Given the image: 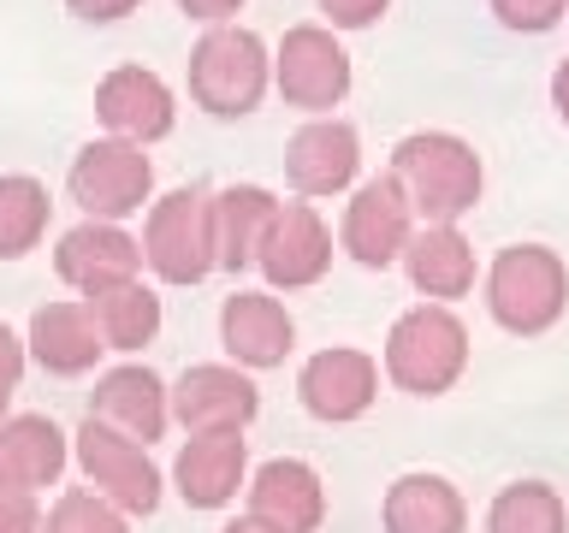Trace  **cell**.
Here are the masks:
<instances>
[{
  "label": "cell",
  "mask_w": 569,
  "mask_h": 533,
  "mask_svg": "<svg viewBox=\"0 0 569 533\" xmlns=\"http://www.w3.org/2000/svg\"><path fill=\"white\" fill-rule=\"evenodd\" d=\"M551 107H558V119L569 124V60L551 71Z\"/></svg>",
  "instance_id": "35"
},
{
  "label": "cell",
  "mask_w": 569,
  "mask_h": 533,
  "mask_svg": "<svg viewBox=\"0 0 569 533\" xmlns=\"http://www.w3.org/2000/svg\"><path fill=\"white\" fill-rule=\"evenodd\" d=\"M83 309H89V320H96L101 350H124V355H131V350H142V344H154V332H160V296H154L142 279H124V284H107V291H89Z\"/></svg>",
  "instance_id": "25"
},
{
  "label": "cell",
  "mask_w": 569,
  "mask_h": 533,
  "mask_svg": "<svg viewBox=\"0 0 569 533\" xmlns=\"http://www.w3.org/2000/svg\"><path fill=\"white\" fill-rule=\"evenodd\" d=\"M267 83H273V53L256 30L243 24H213L190 48V101L213 119H243L256 113Z\"/></svg>",
  "instance_id": "4"
},
{
  "label": "cell",
  "mask_w": 569,
  "mask_h": 533,
  "mask_svg": "<svg viewBox=\"0 0 569 533\" xmlns=\"http://www.w3.org/2000/svg\"><path fill=\"white\" fill-rule=\"evenodd\" d=\"M220 533H267V527H261V522H249V515H238V522H226Z\"/></svg>",
  "instance_id": "36"
},
{
  "label": "cell",
  "mask_w": 569,
  "mask_h": 533,
  "mask_svg": "<svg viewBox=\"0 0 569 533\" xmlns=\"http://www.w3.org/2000/svg\"><path fill=\"white\" fill-rule=\"evenodd\" d=\"M142 0H66L71 18H83V24H119V18H131Z\"/></svg>",
  "instance_id": "33"
},
{
  "label": "cell",
  "mask_w": 569,
  "mask_h": 533,
  "mask_svg": "<svg viewBox=\"0 0 569 533\" xmlns=\"http://www.w3.org/2000/svg\"><path fill=\"white\" fill-rule=\"evenodd\" d=\"M386 533H469V504L445 474H398L380 504Z\"/></svg>",
  "instance_id": "23"
},
{
  "label": "cell",
  "mask_w": 569,
  "mask_h": 533,
  "mask_svg": "<svg viewBox=\"0 0 569 533\" xmlns=\"http://www.w3.org/2000/svg\"><path fill=\"white\" fill-rule=\"evenodd\" d=\"M167 415L184 433H243L261 415V391L231 362H196L178 373V385H167Z\"/></svg>",
  "instance_id": "9"
},
{
  "label": "cell",
  "mask_w": 569,
  "mask_h": 533,
  "mask_svg": "<svg viewBox=\"0 0 569 533\" xmlns=\"http://www.w3.org/2000/svg\"><path fill=\"white\" fill-rule=\"evenodd\" d=\"M238 7H243V0H178V12L196 18V24H226Z\"/></svg>",
  "instance_id": "34"
},
{
  "label": "cell",
  "mask_w": 569,
  "mask_h": 533,
  "mask_svg": "<svg viewBox=\"0 0 569 533\" xmlns=\"http://www.w3.org/2000/svg\"><path fill=\"white\" fill-rule=\"evenodd\" d=\"M487 533H569V510L546 480H516L492 497Z\"/></svg>",
  "instance_id": "27"
},
{
  "label": "cell",
  "mask_w": 569,
  "mask_h": 533,
  "mask_svg": "<svg viewBox=\"0 0 569 533\" xmlns=\"http://www.w3.org/2000/svg\"><path fill=\"white\" fill-rule=\"evenodd\" d=\"M24 355L53 380H78L101 362V338H96V320H89L83 302H42L30 314V338H24Z\"/></svg>",
  "instance_id": "21"
},
{
  "label": "cell",
  "mask_w": 569,
  "mask_h": 533,
  "mask_svg": "<svg viewBox=\"0 0 569 533\" xmlns=\"http://www.w3.org/2000/svg\"><path fill=\"white\" fill-rule=\"evenodd\" d=\"M220 344L243 373L284 368V355L297 350V320L273 291H231L220 302Z\"/></svg>",
  "instance_id": "13"
},
{
  "label": "cell",
  "mask_w": 569,
  "mask_h": 533,
  "mask_svg": "<svg viewBox=\"0 0 569 533\" xmlns=\"http://www.w3.org/2000/svg\"><path fill=\"white\" fill-rule=\"evenodd\" d=\"M569 0H492V18L505 30H522V36H546L551 24H563Z\"/></svg>",
  "instance_id": "29"
},
{
  "label": "cell",
  "mask_w": 569,
  "mask_h": 533,
  "mask_svg": "<svg viewBox=\"0 0 569 533\" xmlns=\"http://www.w3.org/2000/svg\"><path fill=\"white\" fill-rule=\"evenodd\" d=\"M391 178L409 195V213H421L427 225H457L462 213L480 202V154L451 131H409L391 149Z\"/></svg>",
  "instance_id": "1"
},
{
  "label": "cell",
  "mask_w": 569,
  "mask_h": 533,
  "mask_svg": "<svg viewBox=\"0 0 569 533\" xmlns=\"http://www.w3.org/2000/svg\"><path fill=\"white\" fill-rule=\"evenodd\" d=\"M48 184L30 172H0V261H18L42 243L48 231Z\"/></svg>",
  "instance_id": "26"
},
{
  "label": "cell",
  "mask_w": 569,
  "mask_h": 533,
  "mask_svg": "<svg viewBox=\"0 0 569 533\" xmlns=\"http://www.w3.org/2000/svg\"><path fill=\"white\" fill-rule=\"evenodd\" d=\"M409 231H416V213H409V195L391 172L368 178L362 190L350 195L345 208V225H338V243H345V255L356 266H368V273H386L391 261L403 255Z\"/></svg>",
  "instance_id": "11"
},
{
  "label": "cell",
  "mask_w": 569,
  "mask_h": 533,
  "mask_svg": "<svg viewBox=\"0 0 569 533\" xmlns=\"http://www.w3.org/2000/svg\"><path fill=\"white\" fill-rule=\"evenodd\" d=\"M24 338H18L7 320H0V415H7V403H12V391H18V380H24Z\"/></svg>",
  "instance_id": "30"
},
{
  "label": "cell",
  "mask_w": 569,
  "mask_h": 533,
  "mask_svg": "<svg viewBox=\"0 0 569 533\" xmlns=\"http://www.w3.org/2000/svg\"><path fill=\"white\" fill-rule=\"evenodd\" d=\"M569 309V266L546 243H510L487 266V314L510 338H540Z\"/></svg>",
  "instance_id": "3"
},
{
  "label": "cell",
  "mask_w": 569,
  "mask_h": 533,
  "mask_svg": "<svg viewBox=\"0 0 569 533\" xmlns=\"http://www.w3.org/2000/svg\"><path fill=\"white\" fill-rule=\"evenodd\" d=\"M243 486H249V522H261L267 533H320V522H327V486L302 456L261 462Z\"/></svg>",
  "instance_id": "14"
},
{
  "label": "cell",
  "mask_w": 569,
  "mask_h": 533,
  "mask_svg": "<svg viewBox=\"0 0 569 533\" xmlns=\"http://www.w3.org/2000/svg\"><path fill=\"white\" fill-rule=\"evenodd\" d=\"M356 167H362V137H356L350 119H309L302 131L284 142V178H291L297 195H338L356 184Z\"/></svg>",
  "instance_id": "16"
},
{
  "label": "cell",
  "mask_w": 569,
  "mask_h": 533,
  "mask_svg": "<svg viewBox=\"0 0 569 533\" xmlns=\"http://www.w3.org/2000/svg\"><path fill=\"white\" fill-rule=\"evenodd\" d=\"M71 456H78L89 492L107 497L124 522H131V515H154L160 497H167V480H160L149 444L124 439L101 421H83L78 433H71Z\"/></svg>",
  "instance_id": "6"
},
{
  "label": "cell",
  "mask_w": 569,
  "mask_h": 533,
  "mask_svg": "<svg viewBox=\"0 0 569 533\" xmlns=\"http://www.w3.org/2000/svg\"><path fill=\"white\" fill-rule=\"evenodd\" d=\"M398 261L409 266V284H416L427 302H445V309H451L457 296L475 291V249H469V238H462L457 225L409 231V243H403Z\"/></svg>",
  "instance_id": "22"
},
{
  "label": "cell",
  "mask_w": 569,
  "mask_h": 533,
  "mask_svg": "<svg viewBox=\"0 0 569 533\" xmlns=\"http://www.w3.org/2000/svg\"><path fill=\"white\" fill-rule=\"evenodd\" d=\"M256 266L273 291H309L332 266V231L309 202H279L256 243Z\"/></svg>",
  "instance_id": "10"
},
{
  "label": "cell",
  "mask_w": 569,
  "mask_h": 533,
  "mask_svg": "<svg viewBox=\"0 0 569 533\" xmlns=\"http://www.w3.org/2000/svg\"><path fill=\"white\" fill-rule=\"evenodd\" d=\"M96 119H101L113 137L137 142V149H149V142L172 137L178 107H172V89L160 83L154 71H142V66H113V71H107V78L96 83Z\"/></svg>",
  "instance_id": "15"
},
{
  "label": "cell",
  "mask_w": 569,
  "mask_h": 533,
  "mask_svg": "<svg viewBox=\"0 0 569 533\" xmlns=\"http://www.w3.org/2000/svg\"><path fill=\"white\" fill-rule=\"evenodd\" d=\"M53 273H60L71 291H107V284H124L142 273V243L131 238L124 225H107V220H83L71 225L60 249H53Z\"/></svg>",
  "instance_id": "17"
},
{
  "label": "cell",
  "mask_w": 569,
  "mask_h": 533,
  "mask_svg": "<svg viewBox=\"0 0 569 533\" xmlns=\"http://www.w3.org/2000/svg\"><path fill=\"white\" fill-rule=\"evenodd\" d=\"M89 421L113 426V433L137 439V444H154L167 433V380L142 362H124V368H107L96 391H89Z\"/></svg>",
  "instance_id": "18"
},
{
  "label": "cell",
  "mask_w": 569,
  "mask_h": 533,
  "mask_svg": "<svg viewBox=\"0 0 569 533\" xmlns=\"http://www.w3.org/2000/svg\"><path fill=\"white\" fill-rule=\"evenodd\" d=\"M0 533H42L36 492H0Z\"/></svg>",
  "instance_id": "32"
},
{
  "label": "cell",
  "mask_w": 569,
  "mask_h": 533,
  "mask_svg": "<svg viewBox=\"0 0 569 533\" xmlns=\"http://www.w3.org/2000/svg\"><path fill=\"white\" fill-rule=\"evenodd\" d=\"M273 190L261 184H231L213 195V266H226V273H243V266H256V243L267 220H273Z\"/></svg>",
  "instance_id": "24"
},
{
  "label": "cell",
  "mask_w": 569,
  "mask_h": 533,
  "mask_svg": "<svg viewBox=\"0 0 569 533\" xmlns=\"http://www.w3.org/2000/svg\"><path fill=\"white\" fill-rule=\"evenodd\" d=\"M391 0H320V12L332 18V30H368V24H380Z\"/></svg>",
  "instance_id": "31"
},
{
  "label": "cell",
  "mask_w": 569,
  "mask_h": 533,
  "mask_svg": "<svg viewBox=\"0 0 569 533\" xmlns=\"http://www.w3.org/2000/svg\"><path fill=\"white\" fill-rule=\"evenodd\" d=\"M71 439L48 415H0V492H42L66 474Z\"/></svg>",
  "instance_id": "20"
},
{
  "label": "cell",
  "mask_w": 569,
  "mask_h": 533,
  "mask_svg": "<svg viewBox=\"0 0 569 533\" xmlns=\"http://www.w3.org/2000/svg\"><path fill=\"white\" fill-rule=\"evenodd\" d=\"M273 83L291 107L327 119L350 95V53L338 48V36L327 24H291L273 53Z\"/></svg>",
  "instance_id": "8"
},
{
  "label": "cell",
  "mask_w": 569,
  "mask_h": 533,
  "mask_svg": "<svg viewBox=\"0 0 569 533\" xmlns=\"http://www.w3.org/2000/svg\"><path fill=\"white\" fill-rule=\"evenodd\" d=\"M42 533H131V522L89 486H71V492L53 497V510L42 515Z\"/></svg>",
  "instance_id": "28"
},
{
  "label": "cell",
  "mask_w": 569,
  "mask_h": 533,
  "mask_svg": "<svg viewBox=\"0 0 569 533\" xmlns=\"http://www.w3.org/2000/svg\"><path fill=\"white\" fill-rule=\"evenodd\" d=\"M297 398L315 421L350 426L373 409V398H380V362H373L368 350H350V344L315 350L297 373Z\"/></svg>",
  "instance_id": "12"
},
{
  "label": "cell",
  "mask_w": 569,
  "mask_h": 533,
  "mask_svg": "<svg viewBox=\"0 0 569 533\" xmlns=\"http://www.w3.org/2000/svg\"><path fill=\"white\" fill-rule=\"evenodd\" d=\"M469 373V326L445 302H416L386 332V380L409 398H445Z\"/></svg>",
  "instance_id": "2"
},
{
  "label": "cell",
  "mask_w": 569,
  "mask_h": 533,
  "mask_svg": "<svg viewBox=\"0 0 569 533\" xmlns=\"http://www.w3.org/2000/svg\"><path fill=\"white\" fill-rule=\"evenodd\" d=\"M66 190H71V202H78L89 220L119 225L154 195V160L142 154L137 142H124V137H96V142L78 149V160H71Z\"/></svg>",
  "instance_id": "7"
},
{
  "label": "cell",
  "mask_w": 569,
  "mask_h": 533,
  "mask_svg": "<svg viewBox=\"0 0 569 533\" xmlns=\"http://www.w3.org/2000/svg\"><path fill=\"white\" fill-rule=\"evenodd\" d=\"M249 480V439L243 433H190L172 462V486L190 510H226Z\"/></svg>",
  "instance_id": "19"
},
{
  "label": "cell",
  "mask_w": 569,
  "mask_h": 533,
  "mask_svg": "<svg viewBox=\"0 0 569 533\" xmlns=\"http://www.w3.org/2000/svg\"><path fill=\"white\" fill-rule=\"evenodd\" d=\"M142 261L160 284H202L213 273V190L184 184L160 195L142 225Z\"/></svg>",
  "instance_id": "5"
}]
</instances>
